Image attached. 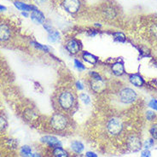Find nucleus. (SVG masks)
<instances>
[{
  "mask_svg": "<svg viewBox=\"0 0 157 157\" xmlns=\"http://www.w3.org/2000/svg\"><path fill=\"white\" fill-rule=\"evenodd\" d=\"M50 127L56 132H64L69 128V119L62 113H55L50 119Z\"/></svg>",
  "mask_w": 157,
  "mask_h": 157,
  "instance_id": "obj_1",
  "label": "nucleus"
},
{
  "mask_svg": "<svg viewBox=\"0 0 157 157\" xmlns=\"http://www.w3.org/2000/svg\"><path fill=\"white\" fill-rule=\"evenodd\" d=\"M124 129V123L121 119L118 117H112L108 120L105 126V131L108 136L115 137L120 136Z\"/></svg>",
  "mask_w": 157,
  "mask_h": 157,
  "instance_id": "obj_2",
  "label": "nucleus"
},
{
  "mask_svg": "<svg viewBox=\"0 0 157 157\" xmlns=\"http://www.w3.org/2000/svg\"><path fill=\"white\" fill-rule=\"evenodd\" d=\"M58 103L60 108L63 110H71L75 104V95L70 90H63L58 96Z\"/></svg>",
  "mask_w": 157,
  "mask_h": 157,
  "instance_id": "obj_3",
  "label": "nucleus"
},
{
  "mask_svg": "<svg viewBox=\"0 0 157 157\" xmlns=\"http://www.w3.org/2000/svg\"><path fill=\"white\" fill-rule=\"evenodd\" d=\"M90 87H91V90L99 93V92H102V90L105 89L106 85L105 82L103 80V78L101 77V75H99L97 72H90Z\"/></svg>",
  "mask_w": 157,
  "mask_h": 157,
  "instance_id": "obj_4",
  "label": "nucleus"
},
{
  "mask_svg": "<svg viewBox=\"0 0 157 157\" xmlns=\"http://www.w3.org/2000/svg\"><path fill=\"white\" fill-rule=\"evenodd\" d=\"M126 148L132 152H138L143 148L141 138L137 134H131L126 138Z\"/></svg>",
  "mask_w": 157,
  "mask_h": 157,
  "instance_id": "obj_5",
  "label": "nucleus"
},
{
  "mask_svg": "<svg viewBox=\"0 0 157 157\" xmlns=\"http://www.w3.org/2000/svg\"><path fill=\"white\" fill-rule=\"evenodd\" d=\"M137 93L134 90L129 87L123 88L120 90L119 93V98L120 101L123 103H132L137 99Z\"/></svg>",
  "mask_w": 157,
  "mask_h": 157,
  "instance_id": "obj_6",
  "label": "nucleus"
},
{
  "mask_svg": "<svg viewBox=\"0 0 157 157\" xmlns=\"http://www.w3.org/2000/svg\"><path fill=\"white\" fill-rule=\"evenodd\" d=\"M62 5L67 12L70 14H75L79 10L81 3L80 0H63Z\"/></svg>",
  "mask_w": 157,
  "mask_h": 157,
  "instance_id": "obj_7",
  "label": "nucleus"
},
{
  "mask_svg": "<svg viewBox=\"0 0 157 157\" xmlns=\"http://www.w3.org/2000/svg\"><path fill=\"white\" fill-rule=\"evenodd\" d=\"M40 142L44 144H46L51 148H56V147H63V144L61 141L59 140L58 138L55 136H52V135H45L40 138Z\"/></svg>",
  "mask_w": 157,
  "mask_h": 157,
  "instance_id": "obj_8",
  "label": "nucleus"
},
{
  "mask_svg": "<svg viewBox=\"0 0 157 157\" xmlns=\"http://www.w3.org/2000/svg\"><path fill=\"white\" fill-rule=\"evenodd\" d=\"M66 49L67 51L72 54V55H75L77 54L79 50H80V44L79 42L76 39H70L69 41H67L66 44Z\"/></svg>",
  "mask_w": 157,
  "mask_h": 157,
  "instance_id": "obj_9",
  "label": "nucleus"
},
{
  "mask_svg": "<svg viewBox=\"0 0 157 157\" xmlns=\"http://www.w3.org/2000/svg\"><path fill=\"white\" fill-rule=\"evenodd\" d=\"M11 37V31L6 24H0V41H7Z\"/></svg>",
  "mask_w": 157,
  "mask_h": 157,
  "instance_id": "obj_10",
  "label": "nucleus"
},
{
  "mask_svg": "<svg viewBox=\"0 0 157 157\" xmlns=\"http://www.w3.org/2000/svg\"><path fill=\"white\" fill-rule=\"evenodd\" d=\"M31 19L34 23L43 24L44 20H45V16H44V15L40 10H39L38 9H36V10L32 11Z\"/></svg>",
  "mask_w": 157,
  "mask_h": 157,
  "instance_id": "obj_11",
  "label": "nucleus"
},
{
  "mask_svg": "<svg viewBox=\"0 0 157 157\" xmlns=\"http://www.w3.org/2000/svg\"><path fill=\"white\" fill-rule=\"evenodd\" d=\"M129 80L132 85L134 86L141 87L144 85V80L141 75L138 74H132L129 76Z\"/></svg>",
  "mask_w": 157,
  "mask_h": 157,
  "instance_id": "obj_12",
  "label": "nucleus"
},
{
  "mask_svg": "<svg viewBox=\"0 0 157 157\" xmlns=\"http://www.w3.org/2000/svg\"><path fill=\"white\" fill-rule=\"evenodd\" d=\"M111 69H112L113 74L116 75V76H121V75L125 74V67H124V65H123V63H120V62L114 63L112 65Z\"/></svg>",
  "mask_w": 157,
  "mask_h": 157,
  "instance_id": "obj_13",
  "label": "nucleus"
},
{
  "mask_svg": "<svg viewBox=\"0 0 157 157\" xmlns=\"http://www.w3.org/2000/svg\"><path fill=\"white\" fill-rule=\"evenodd\" d=\"M70 148L72 151L75 154H80L82 153L85 149V145L82 142L78 141V140H75L71 143Z\"/></svg>",
  "mask_w": 157,
  "mask_h": 157,
  "instance_id": "obj_14",
  "label": "nucleus"
},
{
  "mask_svg": "<svg viewBox=\"0 0 157 157\" xmlns=\"http://www.w3.org/2000/svg\"><path fill=\"white\" fill-rule=\"evenodd\" d=\"M15 4V6H16V8L20 10H22V11H26L28 12L30 11V10H34L36 9H38L35 6H33V5H29V4H24V3H21V2H19V1H16L14 3Z\"/></svg>",
  "mask_w": 157,
  "mask_h": 157,
  "instance_id": "obj_15",
  "label": "nucleus"
},
{
  "mask_svg": "<svg viewBox=\"0 0 157 157\" xmlns=\"http://www.w3.org/2000/svg\"><path fill=\"white\" fill-rule=\"evenodd\" d=\"M52 155L54 157H70V155L68 154L66 149H64L63 147H56L52 149Z\"/></svg>",
  "mask_w": 157,
  "mask_h": 157,
  "instance_id": "obj_16",
  "label": "nucleus"
},
{
  "mask_svg": "<svg viewBox=\"0 0 157 157\" xmlns=\"http://www.w3.org/2000/svg\"><path fill=\"white\" fill-rule=\"evenodd\" d=\"M20 155L21 157H34L35 154L33 153V149L29 145H23L20 149Z\"/></svg>",
  "mask_w": 157,
  "mask_h": 157,
  "instance_id": "obj_17",
  "label": "nucleus"
},
{
  "mask_svg": "<svg viewBox=\"0 0 157 157\" xmlns=\"http://www.w3.org/2000/svg\"><path fill=\"white\" fill-rule=\"evenodd\" d=\"M83 59L88 63H90V64H96L97 62H98V58L93 56L92 54H90L88 52H84L83 53Z\"/></svg>",
  "mask_w": 157,
  "mask_h": 157,
  "instance_id": "obj_18",
  "label": "nucleus"
},
{
  "mask_svg": "<svg viewBox=\"0 0 157 157\" xmlns=\"http://www.w3.org/2000/svg\"><path fill=\"white\" fill-rule=\"evenodd\" d=\"M149 132L150 134V137H152L154 140H157V122H155L150 126Z\"/></svg>",
  "mask_w": 157,
  "mask_h": 157,
  "instance_id": "obj_19",
  "label": "nucleus"
},
{
  "mask_svg": "<svg viewBox=\"0 0 157 157\" xmlns=\"http://www.w3.org/2000/svg\"><path fill=\"white\" fill-rule=\"evenodd\" d=\"M154 145H155V140L152 137L146 139L143 143V148L144 149H150L151 148H153Z\"/></svg>",
  "mask_w": 157,
  "mask_h": 157,
  "instance_id": "obj_20",
  "label": "nucleus"
},
{
  "mask_svg": "<svg viewBox=\"0 0 157 157\" xmlns=\"http://www.w3.org/2000/svg\"><path fill=\"white\" fill-rule=\"evenodd\" d=\"M59 37H60V34L57 31H52L51 33H49V36H48V39L49 41L51 42V43H54V42H56L59 39Z\"/></svg>",
  "mask_w": 157,
  "mask_h": 157,
  "instance_id": "obj_21",
  "label": "nucleus"
},
{
  "mask_svg": "<svg viewBox=\"0 0 157 157\" xmlns=\"http://www.w3.org/2000/svg\"><path fill=\"white\" fill-rule=\"evenodd\" d=\"M114 39L115 41H118V42H125L126 41V36L124 35L122 33H120V32H117V33H114Z\"/></svg>",
  "mask_w": 157,
  "mask_h": 157,
  "instance_id": "obj_22",
  "label": "nucleus"
},
{
  "mask_svg": "<svg viewBox=\"0 0 157 157\" xmlns=\"http://www.w3.org/2000/svg\"><path fill=\"white\" fill-rule=\"evenodd\" d=\"M146 119L149 121H155L156 119V114L154 112L153 110H148L146 112Z\"/></svg>",
  "mask_w": 157,
  "mask_h": 157,
  "instance_id": "obj_23",
  "label": "nucleus"
},
{
  "mask_svg": "<svg viewBox=\"0 0 157 157\" xmlns=\"http://www.w3.org/2000/svg\"><path fill=\"white\" fill-rule=\"evenodd\" d=\"M7 126H8V123H7L6 119L4 116L0 115V132H3L4 130L7 128Z\"/></svg>",
  "mask_w": 157,
  "mask_h": 157,
  "instance_id": "obj_24",
  "label": "nucleus"
},
{
  "mask_svg": "<svg viewBox=\"0 0 157 157\" xmlns=\"http://www.w3.org/2000/svg\"><path fill=\"white\" fill-rule=\"evenodd\" d=\"M31 44L33 46H34L36 49H39V50L45 51V52H48V51H49V48H48L46 45H44V44H41L37 43V42H31Z\"/></svg>",
  "mask_w": 157,
  "mask_h": 157,
  "instance_id": "obj_25",
  "label": "nucleus"
},
{
  "mask_svg": "<svg viewBox=\"0 0 157 157\" xmlns=\"http://www.w3.org/2000/svg\"><path fill=\"white\" fill-rule=\"evenodd\" d=\"M79 98H80V100L82 101L83 103L86 104V105L89 104L90 102V97L87 94H86V93H81V94L79 95Z\"/></svg>",
  "mask_w": 157,
  "mask_h": 157,
  "instance_id": "obj_26",
  "label": "nucleus"
},
{
  "mask_svg": "<svg viewBox=\"0 0 157 157\" xmlns=\"http://www.w3.org/2000/svg\"><path fill=\"white\" fill-rule=\"evenodd\" d=\"M75 67L78 68V71H83L86 69V67L83 65V63H81L80 61L77 60V59H75Z\"/></svg>",
  "mask_w": 157,
  "mask_h": 157,
  "instance_id": "obj_27",
  "label": "nucleus"
},
{
  "mask_svg": "<svg viewBox=\"0 0 157 157\" xmlns=\"http://www.w3.org/2000/svg\"><path fill=\"white\" fill-rule=\"evenodd\" d=\"M149 106L153 110L157 111V99H151L149 102Z\"/></svg>",
  "mask_w": 157,
  "mask_h": 157,
  "instance_id": "obj_28",
  "label": "nucleus"
},
{
  "mask_svg": "<svg viewBox=\"0 0 157 157\" xmlns=\"http://www.w3.org/2000/svg\"><path fill=\"white\" fill-rule=\"evenodd\" d=\"M140 157H151V152L149 149H144L140 154Z\"/></svg>",
  "mask_w": 157,
  "mask_h": 157,
  "instance_id": "obj_29",
  "label": "nucleus"
},
{
  "mask_svg": "<svg viewBox=\"0 0 157 157\" xmlns=\"http://www.w3.org/2000/svg\"><path fill=\"white\" fill-rule=\"evenodd\" d=\"M85 155H86V157H98V155L95 153V152H92V151H87Z\"/></svg>",
  "mask_w": 157,
  "mask_h": 157,
  "instance_id": "obj_30",
  "label": "nucleus"
},
{
  "mask_svg": "<svg viewBox=\"0 0 157 157\" xmlns=\"http://www.w3.org/2000/svg\"><path fill=\"white\" fill-rule=\"evenodd\" d=\"M76 87H77V89L78 90H82L84 89V86H83V84L80 81H77L76 82Z\"/></svg>",
  "mask_w": 157,
  "mask_h": 157,
  "instance_id": "obj_31",
  "label": "nucleus"
},
{
  "mask_svg": "<svg viewBox=\"0 0 157 157\" xmlns=\"http://www.w3.org/2000/svg\"><path fill=\"white\" fill-rule=\"evenodd\" d=\"M44 28L46 29V31L50 33L52 32V28H51V25H48V24H44Z\"/></svg>",
  "mask_w": 157,
  "mask_h": 157,
  "instance_id": "obj_32",
  "label": "nucleus"
},
{
  "mask_svg": "<svg viewBox=\"0 0 157 157\" xmlns=\"http://www.w3.org/2000/svg\"><path fill=\"white\" fill-rule=\"evenodd\" d=\"M72 157H86V155L80 153V154H75V155H74Z\"/></svg>",
  "mask_w": 157,
  "mask_h": 157,
  "instance_id": "obj_33",
  "label": "nucleus"
},
{
  "mask_svg": "<svg viewBox=\"0 0 157 157\" xmlns=\"http://www.w3.org/2000/svg\"><path fill=\"white\" fill-rule=\"evenodd\" d=\"M7 8L5 7V6H3V5H0V12L1 11H4V10H6Z\"/></svg>",
  "mask_w": 157,
  "mask_h": 157,
  "instance_id": "obj_34",
  "label": "nucleus"
},
{
  "mask_svg": "<svg viewBox=\"0 0 157 157\" xmlns=\"http://www.w3.org/2000/svg\"><path fill=\"white\" fill-rule=\"evenodd\" d=\"M21 14H22V16H26V17H28V14L26 11H23L22 13H21Z\"/></svg>",
  "mask_w": 157,
  "mask_h": 157,
  "instance_id": "obj_35",
  "label": "nucleus"
},
{
  "mask_svg": "<svg viewBox=\"0 0 157 157\" xmlns=\"http://www.w3.org/2000/svg\"><path fill=\"white\" fill-rule=\"evenodd\" d=\"M44 1V0H36L37 3H43Z\"/></svg>",
  "mask_w": 157,
  "mask_h": 157,
  "instance_id": "obj_36",
  "label": "nucleus"
},
{
  "mask_svg": "<svg viewBox=\"0 0 157 157\" xmlns=\"http://www.w3.org/2000/svg\"><path fill=\"white\" fill-rule=\"evenodd\" d=\"M34 157H41V155H39V154H35Z\"/></svg>",
  "mask_w": 157,
  "mask_h": 157,
  "instance_id": "obj_37",
  "label": "nucleus"
}]
</instances>
